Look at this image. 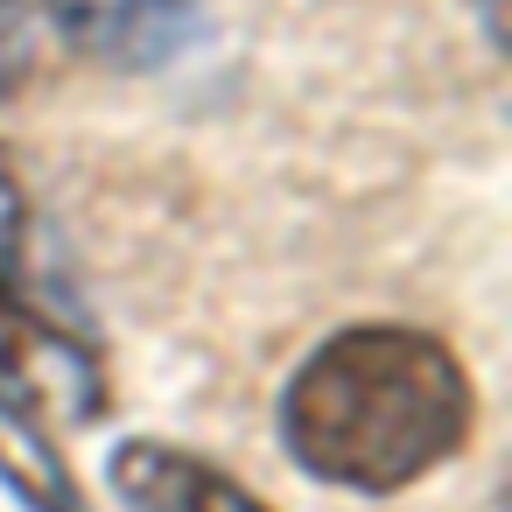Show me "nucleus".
<instances>
[{
    "instance_id": "obj_1",
    "label": "nucleus",
    "mask_w": 512,
    "mask_h": 512,
    "mask_svg": "<svg viewBox=\"0 0 512 512\" xmlns=\"http://www.w3.org/2000/svg\"><path fill=\"white\" fill-rule=\"evenodd\" d=\"M470 435V379L421 330H344L281 393V442L309 477L400 491Z\"/></svg>"
},
{
    "instance_id": "obj_2",
    "label": "nucleus",
    "mask_w": 512,
    "mask_h": 512,
    "mask_svg": "<svg viewBox=\"0 0 512 512\" xmlns=\"http://www.w3.org/2000/svg\"><path fill=\"white\" fill-rule=\"evenodd\" d=\"M0 407L8 414H50V421H92L99 414V365L78 337H64L50 316H36L15 281L0 274Z\"/></svg>"
},
{
    "instance_id": "obj_3",
    "label": "nucleus",
    "mask_w": 512,
    "mask_h": 512,
    "mask_svg": "<svg viewBox=\"0 0 512 512\" xmlns=\"http://www.w3.org/2000/svg\"><path fill=\"white\" fill-rule=\"evenodd\" d=\"M106 470H113V491L127 498V512H267L253 491H239L204 456L169 449V442H120Z\"/></svg>"
},
{
    "instance_id": "obj_4",
    "label": "nucleus",
    "mask_w": 512,
    "mask_h": 512,
    "mask_svg": "<svg viewBox=\"0 0 512 512\" xmlns=\"http://www.w3.org/2000/svg\"><path fill=\"white\" fill-rule=\"evenodd\" d=\"M50 15L71 50L120 71L162 64L183 36V0H50Z\"/></svg>"
},
{
    "instance_id": "obj_5",
    "label": "nucleus",
    "mask_w": 512,
    "mask_h": 512,
    "mask_svg": "<svg viewBox=\"0 0 512 512\" xmlns=\"http://www.w3.org/2000/svg\"><path fill=\"white\" fill-rule=\"evenodd\" d=\"M0 484H8L29 512H92V505L78 498L71 470L57 463V449H50L22 414H8V407H0Z\"/></svg>"
},
{
    "instance_id": "obj_6",
    "label": "nucleus",
    "mask_w": 512,
    "mask_h": 512,
    "mask_svg": "<svg viewBox=\"0 0 512 512\" xmlns=\"http://www.w3.org/2000/svg\"><path fill=\"white\" fill-rule=\"evenodd\" d=\"M29 57H36L29 8H22V0H0V99H8V92L29 78Z\"/></svg>"
},
{
    "instance_id": "obj_7",
    "label": "nucleus",
    "mask_w": 512,
    "mask_h": 512,
    "mask_svg": "<svg viewBox=\"0 0 512 512\" xmlns=\"http://www.w3.org/2000/svg\"><path fill=\"white\" fill-rule=\"evenodd\" d=\"M477 8H484V29H491V43H498V29H505V8H498V0H477Z\"/></svg>"
}]
</instances>
